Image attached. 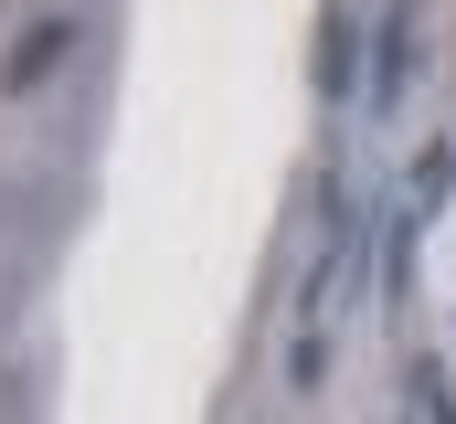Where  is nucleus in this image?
<instances>
[{"mask_svg":"<svg viewBox=\"0 0 456 424\" xmlns=\"http://www.w3.org/2000/svg\"><path fill=\"white\" fill-rule=\"evenodd\" d=\"M64 43H75V21H43V32H32V43L11 53V75H0V86H43V75L64 64Z\"/></svg>","mask_w":456,"mask_h":424,"instance_id":"nucleus-1","label":"nucleus"}]
</instances>
